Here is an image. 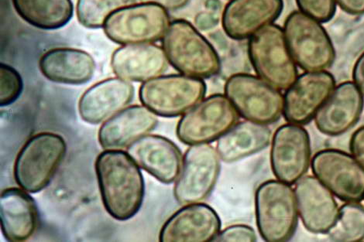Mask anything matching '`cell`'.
<instances>
[{"label":"cell","mask_w":364,"mask_h":242,"mask_svg":"<svg viewBox=\"0 0 364 242\" xmlns=\"http://www.w3.org/2000/svg\"><path fill=\"white\" fill-rule=\"evenodd\" d=\"M272 137V129L267 125L242 121L220 138L216 150L223 162L236 163L265 150Z\"/></svg>","instance_id":"obj_25"},{"label":"cell","mask_w":364,"mask_h":242,"mask_svg":"<svg viewBox=\"0 0 364 242\" xmlns=\"http://www.w3.org/2000/svg\"><path fill=\"white\" fill-rule=\"evenodd\" d=\"M239 119L237 111L226 96L212 94L182 116L176 128L178 139L188 145L218 141Z\"/></svg>","instance_id":"obj_10"},{"label":"cell","mask_w":364,"mask_h":242,"mask_svg":"<svg viewBox=\"0 0 364 242\" xmlns=\"http://www.w3.org/2000/svg\"><path fill=\"white\" fill-rule=\"evenodd\" d=\"M162 48L154 44L128 45L117 48L111 57L112 72L128 82H144L168 70Z\"/></svg>","instance_id":"obj_22"},{"label":"cell","mask_w":364,"mask_h":242,"mask_svg":"<svg viewBox=\"0 0 364 242\" xmlns=\"http://www.w3.org/2000/svg\"><path fill=\"white\" fill-rule=\"evenodd\" d=\"M39 68L41 74L52 82L81 85L92 79L97 64L87 51L58 48L41 56Z\"/></svg>","instance_id":"obj_24"},{"label":"cell","mask_w":364,"mask_h":242,"mask_svg":"<svg viewBox=\"0 0 364 242\" xmlns=\"http://www.w3.org/2000/svg\"><path fill=\"white\" fill-rule=\"evenodd\" d=\"M102 202L112 219H132L141 210L145 182L140 167L127 153L107 150L95 163Z\"/></svg>","instance_id":"obj_1"},{"label":"cell","mask_w":364,"mask_h":242,"mask_svg":"<svg viewBox=\"0 0 364 242\" xmlns=\"http://www.w3.org/2000/svg\"><path fill=\"white\" fill-rule=\"evenodd\" d=\"M221 161L218 150L210 143L189 145L175 183L177 202L186 205L209 198L220 175Z\"/></svg>","instance_id":"obj_11"},{"label":"cell","mask_w":364,"mask_h":242,"mask_svg":"<svg viewBox=\"0 0 364 242\" xmlns=\"http://www.w3.org/2000/svg\"><path fill=\"white\" fill-rule=\"evenodd\" d=\"M0 106H11L21 97L23 91V81L21 74L14 67L7 64L0 65Z\"/></svg>","instance_id":"obj_29"},{"label":"cell","mask_w":364,"mask_h":242,"mask_svg":"<svg viewBox=\"0 0 364 242\" xmlns=\"http://www.w3.org/2000/svg\"><path fill=\"white\" fill-rule=\"evenodd\" d=\"M300 11L320 23L331 21L336 13V0H296Z\"/></svg>","instance_id":"obj_30"},{"label":"cell","mask_w":364,"mask_h":242,"mask_svg":"<svg viewBox=\"0 0 364 242\" xmlns=\"http://www.w3.org/2000/svg\"><path fill=\"white\" fill-rule=\"evenodd\" d=\"M136 2V0H77V18L86 28L100 29L112 13Z\"/></svg>","instance_id":"obj_28"},{"label":"cell","mask_w":364,"mask_h":242,"mask_svg":"<svg viewBox=\"0 0 364 242\" xmlns=\"http://www.w3.org/2000/svg\"><path fill=\"white\" fill-rule=\"evenodd\" d=\"M334 241H361L364 239V207L358 203L343 204L334 226L328 232Z\"/></svg>","instance_id":"obj_27"},{"label":"cell","mask_w":364,"mask_h":242,"mask_svg":"<svg viewBox=\"0 0 364 242\" xmlns=\"http://www.w3.org/2000/svg\"><path fill=\"white\" fill-rule=\"evenodd\" d=\"M67 154L64 138L50 132L33 136L17 155L14 176L17 185L31 194L45 189L54 179Z\"/></svg>","instance_id":"obj_3"},{"label":"cell","mask_w":364,"mask_h":242,"mask_svg":"<svg viewBox=\"0 0 364 242\" xmlns=\"http://www.w3.org/2000/svg\"><path fill=\"white\" fill-rule=\"evenodd\" d=\"M159 123L157 116L144 106L126 107L103 123L98 134L100 144L105 150L126 148L154 131Z\"/></svg>","instance_id":"obj_21"},{"label":"cell","mask_w":364,"mask_h":242,"mask_svg":"<svg viewBox=\"0 0 364 242\" xmlns=\"http://www.w3.org/2000/svg\"><path fill=\"white\" fill-rule=\"evenodd\" d=\"M222 221L211 206L204 203L184 205L164 224L160 241H214Z\"/></svg>","instance_id":"obj_17"},{"label":"cell","mask_w":364,"mask_h":242,"mask_svg":"<svg viewBox=\"0 0 364 242\" xmlns=\"http://www.w3.org/2000/svg\"><path fill=\"white\" fill-rule=\"evenodd\" d=\"M12 3L25 22L41 30L63 28L74 15L72 0H12Z\"/></svg>","instance_id":"obj_26"},{"label":"cell","mask_w":364,"mask_h":242,"mask_svg":"<svg viewBox=\"0 0 364 242\" xmlns=\"http://www.w3.org/2000/svg\"><path fill=\"white\" fill-rule=\"evenodd\" d=\"M219 21L218 14L211 11L198 14L195 20L196 28L204 31L214 28Z\"/></svg>","instance_id":"obj_33"},{"label":"cell","mask_w":364,"mask_h":242,"mask_svg":"<svg viewBox=\"0 0 364 242\" xmlns=\"http://www.w3.org/2000/svg\"><path fill=\"white\" fill-rule=\"evenodd\" d=\"M294 193L303 226L314 234H327L339 214L333 193L313 176L301 178Z\"/></svg>","instance_id":"obj_18"},{"label":"cell","mask_w":364,"mask_h":242,"mask_svg":"<svg viewBox=\"0 0 364 242\" xmlns=\"http://www.w3.org/2000/svg\"><path fill=\"white\" fill-rule=\"evenodd\" d=\"M205 7L208 11L216 13L220 10L221 4L219 0H207Z\"/></svg>","instance_id":"obj_37"},{"label":"cell","mask_w":364,"mask_h":242,"mask_svg":"<svg viewBox=\"0 0 364 242\" xmlns=\"http://www.w3.org/2000/svg\"><path fill=\"white\" fill-rule=\"evenodd\" d=\"M363 108V94L356 84L343 82L318 111L316 126L320 133L326 136H341L357 125Z\"/></svg>","instance_id":"obj_19"},{"label":"cell","mask_w":364,"mask_h":242,"mask_svg":"<svg viewBox=\"0 0 364 242\" xmlns=\"http://www.w3.org/2000/svg\"><path fill=\"white\" fill-rule=\"evenodd\" d=\"M127 153L140 168L164 185L176 182L183 163L179 147L159 135L139 138L127 147Z\"/></svg>","instance_id":"obj_15"},{"label":"cell","mask_w":364,"mask_h":242,"mask_svg":"<svg viewBox=\"0 0 364 242\" xmlns=\"http://www.w3.org/2000/svg\"><path fill=\"white\" fill-rule=\"evenodd\" d=\"M170 23V15L166 8L142 2L112 13L103 30L111 41L120 45L154 44L162 40Z\"/></svg>","instance_id":"obj_8"},{"label":"cell","mask_w":364,"mask_h":242,"mask_svg":"<svg viewBox=\"0 0 364 242\" xmlns=\"http://www.w3.org/2000/svg\"><path fill=\"white\" fill-rule=\"evenodd\" d=\"M0 221L6 240L28 241L38 228L39 211L36 202L22 188L4 189L0 197Z\"/></svg>","instance_id":"obj_23"},{"label":"cell","mask_w":364,"mask_h":242,"mask_svg":"<svg viewBox=\"0 0 364 242\" xmlns=\"http://www.w3.org/2000/svg\"><path fill=\"white\" fill-rule=\"evenodd\" d=\"M161 40L168 63L180 74L203 80L220 73L218 51L190 22L173 21Z\"/></svg>","instance_id":"obj_2"},{"label":"cell","mask_w":364,"mask_h":242,"mask_svg":"<svg viewBox=\"0 0 364 242\" xmlns=\"http://www.w3.org/2000/svg\"><path fill=\"white\" fill-rule=\"evenodd\" d=\"M335 88L334 77L328 72L301 75L284 93V119L291 124H309Z\"/></svg>","instance_id":"obj_14"},{"label":"cell","mask_w":364,"mask_h":242,"mask_svg":"<svg viewBox=\"0 0 364 242\" xmlns=\"http://www.w3.org/2000/svg\"><path fill=\"white\" fill-rule=\"evenodd\" d=\"M248 55L258 77L277 89L287 90L297 79V65L279 25H267L255 33L248 41Z\"/></svg>","instance_id":"obj_5"},{"label":"cell","mask_w":364,"mask_h":242,"mask_svg":"<svg viewBox=\"0 0 364 242\" xmlns=\"http://www.w3.org/2000/svg\"><path fill=\"white\" fill-rule=\"evenodd\" d=\"M134 94L131 82L110 77L85 92L79 102L80 115L85 123L100 124L129 105Z\"/></svg>","instance_id":"obj_20"},{"label":"cell","mask_w":364,"mask_h":242,"mask_svg":"<svg viewBox=\"0 0 364 242\" xmlns=\"http://www.w3.org/2000/svg\"><path fill=\"white\" fill-rule=\"evenodd\" d=\"M284 33L290 53L302 70L323 72L333 66L336 51L331 38L313 17L291 12L285 20Z\"/></svg>","instance_id":"obj_6"},{"label":"cell","mask_w":364,"mask_h":242,"mask_svg":"<svg viewBox=\"0 0 364 242\" xmlns=\"http://www.w3.org/2000/svg\"><path fill=\"white\" fill-rule=\"evenodd\" d=\"M353 80L364 96V52L353 67Z\"/></svg>","instance_id":"obj_35"},{"label":"cell","mask_w":364,"mask_h":242,"mask_svg":"<svg viewBox=\"0 0 364 242\" xmlns=\"http://www.w3.org/2000/svg\"><path fill=\"white\" fill-rule=\"evenodd\" d=\"M283 10V0H230L223 12V29L232 40H247L279 19Z\"/></svg>","instance_id":"obj_16"},{"label":"cell","mask_w":364,"mask_h":242,"mask_svg":"<svg viewBox=\"0 0 364 242\" xmlns=\"http://www.w3.org/2000/svg\"><path fill=\"white\" fill-rule=\"evenodd\" d=\"M205 82L182 74L160 75L144 82L139 90L142 105L156 116L176 118L183 116L204 99Z\"/></svg>","instance_id":"obj_7"},{"label":"cell","mask_w":364,"mask_h":242,"mask_svg":"<svg viewBox=\"0 0 364 242\" xmlns=\"http://www.w3.org/2000/svg\"><path fill=\"white\" fill-rule=\"evenodd\" d=\"M141 1L159 4L168 11H175L186 6L189 0H141Z\"/></svg>","instance_id":"obj_36"},{"label":"cell","mask_w":364,"mask_h":242,"mask_svg":"<svg viewBox=\"0 0 364 242\" xmlns=\"http://www.w3.org/2000/svg\"><path fill=\"white\" fill-rule=\"evenodd\" d=\"M215 241H257L255 230L246 224H234L220 232Z\"/></svg>","instance_id":"obj_31"},{"label":"cell","mask_w":364,"mask_h":242,"mask_svg":"<svg viewBox=\"0 0 364 242\" xmlns=\"http://www.w3.org/2000/svg\"><path fill=\"white\" fill-rule=\"evenodd\" d=\"M255 215L259 234L264 241H290L299 222L296 196L291 185L279 180L259 185L255 194Z\"/></svg>","instance_id":"obj_4"},{"label":"cell","mask_w":364,"mask_h":242,"mask_svg":"<svg viewBox=\"0 0 364 242\" xmlns=\"http://www.w3.org/2000/svg\"><path fill=\"white\" fill-rule=\"evenodd\" d=\"M224 92L240 116L251 122L272 125L283 114L282 94L259 77L234 74L225 84Z\"/></svg>","instance_id":"obj_9"},{"label":"cell","mask_w":364,"mask_h":242,"mask_svg":"<svg viewBox=\"0 0 364 242\" xmlns=\"http://www.w3.org/2000/svg\"><path fill=\"white\" fill-rule=\"evenodd\" d=\"M350 150L353 158L364 167V126L353 134L350 142Z\"/></svg>","instance_id":"obj_32"},{"label":"cell","mask_w":364,"mask_h":242,"mask_svg":"<svg viewBox=\"0 0 364 242\" xmlns=\"http://www.w3.org/2000/svg\"><path fill=\"white\" fill-rule=\"evenodd\" d=\"M311 142L306 129L296 124H285L272 138L271 166L277 180L292 185L304 177L311 163Z\"/></svg>","instance_id":"obj_13"},{"label":"cell","mask_w":364,"mask_h":242,"mask_svg":"<svg viewBox=\"0 0 364 242\" xmlns=\"http://www.w3.org/2000/svg\"><path fill=\"white\" fill-rule=\"evenodd\" d=\"M314 176L342 202L364 200V167L351 155L326 149L316 153L311 161Z\"/></svg>","instance_id":"obj_12"},{"label":"cell","mask_w":364,"mask_h":242,"mask_svg":"<svg viewBox=\"0 0 364 242\" xmlns=\"http://www.w3.org/2000/svg\"><path fill=\"white\" fill-rule=\"evenodd\" d=\"M341 10L353 16L364 14V0H336Z\"/></svg>","instance_id":"obj_34"}]
</instances>
